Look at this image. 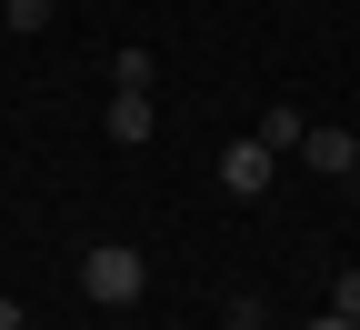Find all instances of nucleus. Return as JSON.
<instances>
[{
	"label": "nucleus",
	"mask_w": 360,
	"mask_h": 330,
	"mask_svg": "<svg viewBox=\"0 0 360 330\" xmlns=\"http://www.w3.org/2000/svg\"><path fill=\"white\" fill-rule=\"evenodd\" d=\"M350 180H360V160H350Z\"/></svg>",
	"instance_id": "12"
},
{
	"label": "nucleus",
	"mask_w": 360,
	"mask_h": 330,
	"mask_svg": "<svg viewBox=\"0 0 360 330\" xmlns=\"http://www.w3.org/2000/svg\"><path fill=\"white\" fill-rule=\"evenodd\" d=\"M300 160H310V170H330V180H350L360 140H350V130H310V140H300Z\"/></svg>",
	"instance_id": "4"
},
{
	"label": "nucleus",
	"mask_w": 360,
	"mask_h": 330,
	"mask_svg": "<svg viewBox=\"0 0 360 330\" xmlns=\"http://www.w3.org/2000/svg\"><path fill=\"white\" fill-rule=\"evenodd\" d=\"M110 140H120V151L150 140V90H110Z\"/></svg>",
	"instance_id": "3"
},
{
	"label": "nucleus",
	"mask_w": 360,
	"mask_h": 330,
	"mask_svg": "<svg viewBox=\"0 0 360 330\" xmlns=\"http://www.w3.org/2000/svg\"><path fill=\"white\" fill-rule=\"evenodd\" d=\"M80 291L101 300V310H130V300L150 291V260L130 250V241H90V250H80Z\"/></svg>",
	"instance_id": "1"
},
{
	"label": "nucleus",
	"mask_w": 360,
	"mask_h": 330,
	"mask_svg": "<svg viewBox=\"0 0 360 330\" xmlns=\"http://www.w3.org/2000/svg\"><path fill=\"white\" fill-rule=\"evenodd\" d=\"M110 90H150V51H120L110 61Z\"/></svg>",
	"instance_id": "6"
},
{
	"label": "nucleus",
	"mask_w": 360,
	"mask_h": 330,
	"mask_svg": "<svg viewBox=\"0 0 360 330\" xmlns=\"http://www.w3.org/2000/svg\"><path fill=\"white\" fill-rule=\"evenodd\" d=\"M260 140H270V151H300V140H310V120H300L290 101H270V110H260Z\"/></svg>",
	"instance_id": "5"
},
{
	"label": "nucleus",
	"mask_w": 360,
	"mask_h": 330,
	"mask_svg": "<svg viewBox=\"0 0 360 330\" xmlns=\"http://www.w3.org/2000/svg\"><path fill=\"white\" fill-rule=\"evenodd\" d=\"M0 20H11V30H20V40H30V30H40V20H51V0H0Z\"/></svg>",
	"instance_id": "7"
},
{
	"label": "nucleus",
	"mask_w": 360,
	"mask_h": 330,
	"mask_svg": "<svg viewBox=\"0 0 360 330\" xmlns=\"http://www.w3.org/2000/svg\"><path fill=\"white\" fill-rule=\"evenodd\" d=\"M330 310H340V320H360V270H340V291H330Z\"/></svg>",
	"instance_id": "8"
},
{
	"label": "nucleus",
	"mask_w": 360,
	"mask_h": 330,
	"mask_svg": "<svg viewBox=\"0 0 360 330\" xmlns=\"http://www.w3.org/2000/svg\"><path fill=\"white\" fill-rule=\"evenodd\" d=\"M310 330H360V320H340V310H330V320H310Z\"/></svg>",
	"instance_id": "11"
},
{
	"label": "nucleus",
	"mask_w": 360,
	"mask_h": 330,
	"mask_svg": "<svg viewBox=\"0 0 360 330\" xmlns=\"http://www.w3.org/2000/svg\"><path fill=\"white\" fill-rule=\"evenodd\" d=\"M231 330H270V320H260V310H250V300H240V310H231Z\"/></svg>",
	"instance_id": "9"
},
{
	"label": "nucleus",
	"mask_w": 360,
	"mask_h": 330,
	"mask_svg": "<svg viewBox=\"0 0 360 330\" xmlns=\"http://www.w3.org/2000/svg\"><path fill=\"white\" fill-rule=\"evenodd\" d=\"M0 330H20V300H0Z\"/></svg>",
	"instance_id": "10"
},
{
	"label": "nucleus",
	"mask_w": 360,
	"mask_h": 330,
	"mask_svg": "<svg viewBox=\"0 0 360 330\" xmlns=\"http://www.w3.org/2000/svg\"><path fill=\"white\" fill-rule=\"evenodd\" d=\"M270 170H281V151L250 130V140H231V151H220V191H231V201H260V191H270Z\"/></svg>",
	"instance_id": "2"
}]
</instances>
